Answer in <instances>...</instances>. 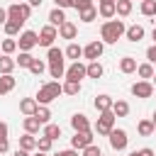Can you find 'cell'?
<instances>
[{"label":"cell","instance_id":"1","mask_svg":"<svg viewBox=\"0 0 156 156\" xmlns=\"http://www.w3.org/2000/svg\"><path fill=\"white\" fill-rule=\"evenodd\" d=\"M124 32H127V27L122 20H107L100 27V41L102 44H117V39H122Z\"/></svg>","mask_w":156,"mask_h":156},{"label":"cell","instance_id":"2","mask_svg":"<svg viewBox=\"0 0 156 156\" xmlns=\"http://www.w3.org/2000/svg\"><path fill=\"white\" fill-rule=\"evenodd\" d=\"M63 90H61V83L58 80H49V83H44L39 90H37V105H49V102H54L58 95H61Z\"/></svg>","mask_w":156,"mask_h":156},{"label":"cell","instance_id":"3","mask_svg":"<svg viewBox=\"0 0 156 156\" xmlns=\"http://www.w3.org/2000/svg\"><path fill=\"white\" fill-rule=\"evenodd\" d=\"M29 15H32L29 2H12V5L7 7V20H10V22H20V24H24V22L29 20Z\"/></svg>","mask_w":156,"mask_h":156},{"label":"cell","instance_id":"4","mask_svg":"<svg viewBox=\"0 0 156 156\" xmlns=\"http://www.w3.org/2000/svg\"><path fill=\"white\" fill-rule=\"evenodd\" d=\"M115 122H117V117H115L112 110L100 112V117H98V122H95V132H98L100 136H107V134L115 129Z\"/></svg>","mask_w":156,"mask_h":156},{"label":"cell","instance_id":"5","mask_svg":"<svg viewBox=\"0 0 156 156\" xmlns=\"http://www.w3.org/2000/svg\"><path fill=\"white\" fill-rule=\"evenodd\" d=\"M107 141H110V146H112L115 151H124L127 144H129V136H127L124 129H117V127H115V129L107 134Z\"/></svg>","mask_w":156,"mask_h":156},{"label":"cell","instance_id":"6","mask_svg":"<svg viewBox=\"0 0 156 156\" xmlns=\"http://www.w3.org/2000/svg\"><path fill=\"white\" fill-rule=\"evenodd\" d=\"M37 37H39V39H37V44L49 49V46H54V41L58 39V29H56V27H51V24H46V27H41V29H39V34H37Z\"/></svg>","mask_w":156,"mask_h":156},{"label":"cell","instance_id":"7","mask_svg":"<svg viewBox=\"0 0 156 156\" xmlns=\"http://www.w3.org/2000/svg\"><path fill=\"white\" fill-rule=\"evenodd\" d=\"M37 32H32V29H24V32H20V39H17V49L20 51H32L34 46H37Z\"/></svg>","mask_w":156,"mask_h":156},{"label":"cell","instance_id":"8","mask_svg":"<svg viewBox=\"0 0 156 156\" xmlns=\"http://www.w3.org/2000/svg\"><path fill=\"white\" fill-rule=\"evenodd\" d=\"M90 144H93V129L90 132H76L71 136V149H76V151H83Z\"/></svg>","mask_w":156,"mask_h":156},{"label":"cell","instance_id":"9","mask_svg":"<svg viewBox=\"0 0 156 156\" xmlns=\"http://www.w3.org/2000/svg\"><path fill=\"white\" fill-rule=\"evenodd\" d=\"M132 95H134V98H141V100L151 98V95H154V85H151V80H136V83L132 85Z\"/></svg>","mask_w":156,"mask_h":156},{"label":"cell","instance_id":"10","mask_svg":"<svg viewBox=\"0 0 156 156\" xmlns=\"http://www.w3.org/2000/svg\"><path fill=\"white\" fill-rule=\"evenodd\" d=\"M102 51H105V44L98 39V41H90V44L83 49V56H85L88 61H98V58L102 56Z\"/></svg>","mask_w":156,"mask_h":156},{"label":"cell","instance_id":"11","mask_svg":"<svg viewBox=\"0 0 156 156\" xmlns=\"http://www.w3.org/2000/svg\"><path fill=\"white\" fill-rule=\"evenodd\" d=\"M66 80H78L80 83V78H85V63H80V61H73L68 68H66V76H63Z\"/></svg>","mask_w":156,"mask_h":156},{"label":"cell","instance_id":"12","mask_svg":"<svg viewBox=\"0 0 156 156\" xmlns=\"http://www.w3.org/2000/svg\"><path fill=\"white\" fill-rule=\"evenodd\" d=\"M71 127H73V132H90L93 127H90V119L83 115V112H76L73 117H71Z\"/></svg>","mask_w":156,"mask_h":156},{"label":"cell","instance_id":"13","mask_svg":"<svg viewBox=\"0 0 156 156\" xmlns=\"http://www.w3.org/2000/svg\"><path fill=\"white\" fill-rule=\"evenodd\" d=\"M58 37H61V39H76V37H78V27L66 20V22L58 27Z\"/></svg>","mask_w":156,"mask_h":156},{"label":"cell","instance_id":"14","mask_svg":"<svg viewBox=\"0 0 156 156\" xmlns=\"http://www.w3.org/2000/svg\"><path fill=\"white\" fill-rule=\"evenodd\" d=\"M37 107H39V105H37L34 98H22V100H20V112H22L24 117H32V115L37 112Z\"/></svg>","mask_w":156,"mask_h":156},{"label":"cell","instance_id":"15","mask_svg":"<svg viewBox=\"0 0 156 156\" xmlns=\"http://www.w3.org/2000/svg\"><path fill=\"white\" fill-rule=\"evenodd\" d=\"M102 73H105V68H102V63L100 61H90V63H85V76L88 78H102Z\"/></svg>","mask_w":156,"mask_h":156},{"label":"cell","instance_id":"16","mask_svg":"<svg viewBox=\"0 0 156 156\" xmlns=\"http://www.w3.org/2000/svg\"><path fill=\"white\" fill-rule=\"evenodd\" d=\"M124 37L129 39V41H141L144 39V27L141 24H132V27H127V32H124Z\"/></svg>","mask_w":156,"mask_h":156},{"label":"cell","instance_id":"17","mask_svg":"<svg viewBox=\"0 0 156 156\" xmlns=\"http://www.w3.org/2000/svg\"><path fill=\"white\" fill-rule=\"evenodd\" d=\"M136 66H139V63H136L134 56H122V58H119V71H122V73H136Z\"/></svg>","mask_w":156,"mask_h":156},{"label":"cell","instance_id":"18","mask_svg":"<svg viewBox=\"0 0 156 156\" xmlns=\"http://www.w3.org/2000/svg\"><path fill=\"white\" fill-rule=\"evenodd\" d=\"M112 102H115V100H112L110 95H105V93H102V95H98V98H95V102H93V105H95V110H98V112H107V110H112Z\"/></svg>","mask_w":156,"mask_h":156},{"label":"cell","instance_id":"19","mask_svg":"<svg viewBox=\"0 0 156 156\" xmlns=\"http://www.w3.org/2000/svg\"><path fill=\"white\" fill-rule=\"evenodd\" d=\"M15 85H17V80H15V76H12V73H10V76H0V95L12 93V90H15Z\"/></svg>","mask_w":156,"mask_h":156},{"label":"cell","instance_id":"20","mask_svg":"<svg viewBox=\"0 0 156 156\" xmlns=\"http://www.w3.org/2000/svg\"><path fill=\"white\" fill-rule=\"evenodd\" d=\"M63 56H66V58H71V61H80V56H83V46H78L76 41H71V44L66 46Z\"/></svg>","mask_w":156,"mask_h":156},{"label":"cell","instance_id":"21","mask_svg":"<svg viewBox=\"0 0 156 156\" xmlns=\"http://www.w3.org/2000/svg\"><path fill=\"white\" fill-rule=\"evenodd\" d=\"M22 127H24V132H27V134H37V132H39V129H41L44 124H41V122H39V119H37V117L32 115V117H24Z\"/></svg>","mask_w":156,"mask_h":156},{"label":"cell","instance_id":"22","mask_svg":"<svg viewBox=\"0 0 156 156\" xmlns=\"http://www.w3.org/2000/svg\"><path fill=\"white\" fill-rule=\"evenodd\" d=\"M15 66H17V63H15L12 56H5V54L0 56V76H10V73L15 71Z\"/></svg>","mask_w":156,"mask_h":156},{"label":"cell","instance_id":"23","mask_svg":"<svg viewBox=\"0 0 156 156\" xmlns=\"http://www.w3.org/2000/svg\"><path fill=\"white\" fill-rule=\"evenodd\" d=\"M63 22H66V15H63V10H61V7H54V10L49 12V24H51V27H61Z\"/></svg>","mask_w":156,"mask_h":156},{"label":"cell","instance_id":"24","mask_svg":"<svg viewBox=\"0 0 156 156\" xmlns=\"http://www.w3.org/2000/svg\"><path fill=\"white\" fill-rule=\"evenodd\" d=\"M154 73H156V71H154V66H151L149 61H146V63H139V66H136V76H139L141 80H151V78H154Z\"/></svg>","mask_w":156,"mask_h":156},{"label":"cell","instance_id":"25","mask_svg":"<svg viewBox=\"0 0 156 156\" xmlns=\"http://www.w3.org/2000/svg\"><path fill=\"white\" fill-rule=\"evenodd\" d=\"M20 149H24V151H34V149H37V136L24 132V134L20 136Z\"/></svg>","mask_w":156,"mask_h":156},{"label":"cell","instance_id":"26","mask_svg":"<svg viewBox=\"0 0 156 156\" xmlns=\"http://www.w3.org/2000/svg\"><path fill=\"white\" fill-rule=\"evenodd\" d=\"M112 112H115V117H127L129 115V102L127 100H115L112 102Z\"/></svg>","mask_w":156,"mask_h":156},{"label":"cell","instance_id":"27","mask_svg":"<svg viewBox=\"0 0 156 156\" xmlns=\"http://www.w3.org/2000/svg\"><path fill=\"white\" fill-rule=\"evenodd\" d=\"M41 136H46V139H51V141H56L58 136H61V127L58 124H44V132H41Z\"/></svg>","mask_w":156,"mask_h":156},{"label":"cell","instance_id":"28","mask_svg":"<svg viewBox=\"0 0 156 156\" xmlns=\"http://www.w3.org/2000/svg\"><path fill=\"white\" fill-rule=\"evenodd\" d=\"M132 0H117L115 2V12L119 15V17H127V15H132Z\"/></svg>","mask_w":156,"mask_h":156},{"label":"cell","instance_id":"29","mask_svg":"<svg viewBox=\"0 0 156 156\" xmlns=\"http://www.w3.org/2000/svg\"><path fill=\"white\" fill-rule=\"evenodd\" d=\"M78 20H80V22H85V24H90V22H95V20H98V7L93 5V7H88V10H83V12H78Z\"/></svg>","mask_w":156,"mask_h":156},{"label":"cell","instance_id":"30","mask_svg":"<svg viewBox=\"0 0 156 156\" xmlns=\"http://www.w3.org/2000/svg\"><path fill=\"white\" fill-rule=\"evenodd\" d=\"M136 132L141 134V136H151L156 129H154V124H151V119H139L136 122Z\"/></svg>","mask_w":156,"mask_h":156},{"label":"cell","instance_id":"31","mask_svg":"<svg viewBox=\"0 0 156 156\" xmlns=\"http://www.w3.org/2000/svg\"><path fill=\"white\" fill-rule=\"evenodd\" d=\"M0 49H2V54H5V56H12V54L17 51V39H12V37H7V39H2V44H0Z\"/></svg>","mask_w":156,"mask_h":156},{"label":"cell","instance_id":"32","mask_svg":"<svg viewBox=\"0 0 156 156\" xmlns=\"http://www.w3.org/2000/svg\"><path fill=\"white\" fill-rule=\"evenodd\" d=\"M66 56H63V51L61 49H56V46H49V51H46V61L49 63H61Z\"/></svg>","mask_w":156,"mask_h":156},{"label":"cell","instance_id":"33","mask_svg":"<svg viewBox=\"0 0 156 156\" xmlns=\"http://www.w3.org/2000/svg\"><path fill=\"white\" fill-rule=\"evenodd\" d=\"M61 90H63V95H78L80 93V83L78 80H66V83H61Z\"/></svg>","mask_w":156,"mask_h":156},{"label":"cell","instance_id":"34","mask_svg":"<svg viewBox=\"0 0 156 156\" xmlns=\"http://www.w3.org/2000/svg\"><path fill=\"white\" fill-rule=\"evenodd\" d=\"M34 117H37L41 124H49V119H51V110H49V105H39L37 112H34Z\"/></svg>","mask_w":156,"mask_h":156},{"label":"cell","instance_id":"35","mask_svg":"<svg viewBox=\"0 0 156 156\" xmlns=\"http://www.w3.org/2000/svg\"><path fill=\"white\" fill-rule=\"evenodd\" d=\"M32 61H34V56H32L29 51H20V56L15 58V63H17L20 68H29V66H32Z\"/></svg>","mask_w":156,"mask_h":156},{"label":"cell","instance_id":"36","mask_svg":"<svg viewBox=\"0 0 156 156\" xmlns=\"http://www.w3.org/2000/svg\"><path fill=\"white\" fill-rule=\"evenodd\" d=\"M139 10H141L144 17H154V12H156V0H144V2L139 5Z\"/></svg>","mask_w":156,"mask_h":156},{"label":"cell","instance_id":"37","mask_svg":"<svg viewBox=\"0 0 156 156\" xmlns=\"http://www.w3.org/2000/svg\"><path fill=\"white\" fill-rule=\"evenodd\" d=\"M98 15L102 20H112L117 12H115V5H98Z\"/></svg>","mask_w":156,"mask_h":156},{"label":"cell","instance_id":"38","mask_svg":"<svg viewBox=\"0 0 156 156\" xmlns=\"http://www.w3.org/2000/svg\"><path fill=\"white\" fill-rule=\"evenodd\" d=\"M2 29H5V34H7V37H17V34H20V29H22V24H20V22H10V20H7V22L2 24Z\"/></svg>","mask_w":156,"mask_h":156},{"label":"cell","instance_id":"39","mask_svg":"<svg viewBox=\"0 0 156 156\" xmlns=\"http://www.w3.org/2000/svg\"><path fill=\"white\" fill-rule=\"evenodd\" d=\"M49 73H51V78H63V76H66L63 61H61V63H49Z\"/></svg>","mask_w":156,"mask_h":156},{"label":"cell","instance_id":"40","mask_svg":"<svg viewBox=\"0 0 156 156\" xmlns=\"http://www.w3.org/2000/svg\"><path fill=\"white\" fill-rule=\"evenodd\" d=\"M51 144H54L51 139H46V136H39V139H37V151H41V154H49V151H51Z\"/></svg>","mask_w":156,"mask_h":156},{"label":"cell","instance_id":"41","mask_svg":"<svg viewBox=\"0 0 156 156\" xmlns=\"http://www.w3.org/2000/svg\"><path fill=\"white\" fill-rule=\"evenodd\" d=\"M29 71H32L34 76H41V73L46 71V63H44V61H39V58H34V61H32V66H29Z\"/></svg>","mask_w":156,"mask_h":156},{"label":"cell","instance_id":"42","mask_svg":"<svg viewBox=\"0 0 156 156\" xmlns=\"http://www.w3.org/2000/svg\"><path fill=\"white\" fill-rule=\"evenodd\" d=\"M80 156H102V151H100L98 144H90V146H85V149L80 151Z\"/></svg>","mask_w":156,"mask_h":156},{"label":"cell","instance_id":"43","mask_svg":"<svg viewBox=\"0 0 156 156\" xmlns=\"http://www.w3.org/2000/svg\"><path fill=\"white\" fill-rule=\"evenodd\" d=\"M71 7H76L78 12H83V10L93 7V0H71Z\"/></svg>","mask_w":156,"mask_h":156},{"label":"cell","instance_id":"44","mask_svg":"<svg viewBox=\"0 0 156 156\" xmlns=\"http://www.w3.org/2000/svg\"><path fill=\"white\" fill-rule=\"evenodd\" d=\"M146 61H149V63H151V66H154V63H156V44H151V46H149V49H146Z\"/></svg>","mask_w":156,"mask_h":156},{"label":"cell","instance_id":"45","mask_svg":"<svg viewBox=\"0 0 156 156\" xmlns=\"http://www.w3.org/2000/svg\"><path fill=\"white\" fill-rule=\"evenodd\" d=\"M7 132H10L7 122H0V139H7Z\"/></svg>","mask_w":156,"mask_h":156},{"label":"cell","instance_id":"46","mask_svg":"<svg viewBox=\"0 0 156 156\" xmlns=\"http://www.w3.org/2000/svg\"><path fill=\"white\" fill-rule=\"evenodd\" d=\"M54 156H78V151H76V149H66V151H58V154H54Z\"/></svg>","mask_w":156,"mask_h":156},{"label":"cell","instance_id":"47","mask_svg":"<svg viewBox=\"0 0 156 156\" xmlns=\"http://www.w3.org/2000/svg\"><path fill=\"white\" fill-rule=\"evenodd\" d=\"M139 156H156V151L146 146V149H139Z\"/></svg>","mask_w":156,"mask_h":156},{"label":"cell","instance_id":"48","mask_svg":"<svg viewBox=\"0 0 156 156\" xmlns=\"http://www.w3.org/2000/svg\"><path fill=\"white\" fill-rule=\"evenodd\" d=\"M7 149H10V141L7 139H0V154H5Z\"/></svg>","mask_w":156,"mask_h":156},{"label":"cell","instance_id":"49","mask_svg":"<svg viewBox=\"0 0 156 156\" xmlns=\"http://www.w3.org/2000/svg\"><path fill=\"white\" fill-rule=\"evenodd\" d=\"M5 22H7V10L0 7V24H5Z\"/></svg>","mask_w":156,"mask_h":156},{"label":"cell","instance_id":"50","mask_svg":"<svg viewBox=\"0 0 156 156\" xmlns=\"http://www.w3.org/2000/svg\"><path fill=\"white\" fill-rule=\"evenodd\" d=\"M12 156H29V151H24V149H20V146H17V149H15V154H12Z\"/></svg>","mask_w":156,"mask_h":156},{"label":"cell","instance_id":"51","mask_svg":"<svg viewBox=\"0 0 156 156\" xmlns=\"http://www.w3.org/2000/svg\"><path fill=\"white\" fill-rule=\"evenodd\" d=\"M27 2H29V7H39L44 0H27Z\"/></svg>","mask_w":156,"mask_h":156},{"label":"cell","instance_id":"52","mask_svg":"<svg viewBox=\"0 0 156 156\" xmlns=\"http://www.w3.org/2000/svg\"><path fill=\"white\" fill-rule=\"evenodd\" d=\"M117 0H100V5H115Z\"/></svg>","mask_w":156,"mask_h":156},{"label":"cell","instance_id":"53","mask_svg":"<svg viewBox=\"0 0 156 156\" xmlns=\"http://www.w3.org/2000/svg\"><path fill=\"white\" fill-rule=\"evenodd\" d=\"M151 124H154V129H156V110H154V115H151Z\"/></svg>","mask_w":156,"mask_h":156},{"label":"cell","instance_id":"54","mask_svg":"<svg viewBox=\"0 0 156 156\" xmlns=\"http://www.w3.org/2000/svg\"><path fill=\"white\" fill-rule=\"evenodd\" d=\"M151 39H154V44H156V27L151 29Z\"/></svg>","mask_w":156,"mask_h":156},{"label":"cell","instance_id":"55","mask_svg":"<svg viewBox=\"0 0 156 156\" xmlns=\"http://www.w3.org/2000/svg\"><path fill=\"white\" fill-rule=\"evenodd\" d=\"M151 85H156V73H154V78H151Z\"/></svg>","mask_w":156,"mask_h":156},{"label":"cell","instance_id":"56","mask_svg":"<svg viewBox=\"0 0 156 156\" xmlns=\"http://www.w3.org/2000/svg\"><path fill=\"white\" fill-rule=\"evenodd\" d=\"M129 156H139V151H132V154H129Z\"/></svg>","mask_w":156,"mask_h":156},{"label":"cell","instance_id":"57","mask_svg":"<svg viewBox=\"0 0 156 156\" xmlns=\"http://www.w3.org/2000/svg\"><path fill=\"white\" fill-rule=\"evenodd\" d=\"M34 156H46V154H41V151H37V154H34Z\"/></svg>","mask_w":156,"mask_h":156},{"label":"cell","instance_id":"58","mask_svg":"<svg viewBox=\"0 0 156 156\" xmlns=\"http://www.w3.org/2000/svg\"><path fill=\"white\" fill-rule=\"evenodd\" d=\"M54 2H58V0H54Z\"/></svg>","mask_w":156,"mask_h":156},{"label":"cell","instance_id":"59","mask_svg":"<svg viewBox=\"0 0 156 156\" xmlns=\"http://www.w3.org/2000/svg\"><path fill=\"white\" fill-rule=\"evenodd\" d=\"M154 17H156V12H154Z\"/></svg>","mask_w":156,"mask_h":156},{"label":"cell","instance_id":"60","mask_svg":"<svg viewBox=\"0 0 156 156\" xmlns=\"http://www.w3.org/2000/svg\"><path fill=\"white\" fill-rule=\"evenodd\" d=\"M139 2H144V0H139Z\"/></svg>","mask_w":156,"mask_h":156}]
</instances>
